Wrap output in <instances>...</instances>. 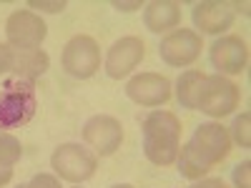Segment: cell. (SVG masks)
Instances as JSON below:
<instances>
[{"label": "cell", "mask_w": 251, "mask_h": 188, "mask_svg": "<svg viewBox=\"0 0 251 188\" xmlns=\"http://www.w3.org/2000/svg\"><path fill=\"white\" fill-rule=\"evenodd\" d=\"M143 156L153 165H174L181 151V120L176 113L156 108L143 118Z\"/></svg>", "instance_id": "6da1fadb"}, {"label": "cell", "mask_w": 251, "mask_h": 188, "mask_svg": "<svg viewBox=\"0 0 251 188\" xmlns=\"http://www.w3.org/2000/svg\"><path fill=\"white\" fill-rule=\"evenodd\" d=\"M38 111L35 83L23 78H5L0 88V131H13L28 125Z\"/></svg>", "instance_id": "7a4b0ae2"}, {"label": "cell", "mask_w": 251, "mask_h": 188, "mask_svg": "<svg viewBox=\"0 0 251 188\" xmlns=\"http://www.w3.org/2000/svg\"><path fill=\"white\" fill-rule=\"evenodd\" d=\"M50 168L60 181L68 183H86L88 178L96 176L98 168V156L80 143H60L50 156Z\"/></svg>", "instance_id": "3957f363"}, {"label": "cell", "mask_w": 251, "mask_h": 188, "mask_svg": "<svg viewBox=\"0 0 251 188\" xmlns=\"http://www.w3.org/2000/svg\"><path fill=\"white\" fill-rule=\"evenodd\" d=\"M239 100H241V91L236 83L214 73L201 80L196 93V111L206 113L208 118H224L239 108Z\"/></svg>", "instance_id": "277c9868"}, {"label": "cell", "mask_w": 251, "mask_h": 188, "mask_svg": "<svg viewBox=\"0 0 251 188\" xmlns=\"http://www.w3.org/2000/svg\"><path fill=\"white\" fill-rule=\"evenodd\" d=\"M63 70L71 78L88 80L100 70V46L91 35H73L66 46H63Z\"/></svg>", "instance_id": "5b68a950"}, {"label": "cell", "mask_w": 251, "mask_h": 188, "mask_svg": "<svg viewBox=\"0 0 251 188\" xmlns=\"http://www.w3.org/2000/svg\"><path fill=\"white\" fill-rule=\"evenodd\" d=\"M48 25L35 10H13L5 20L8 46L15 50H35L43 46Z\"/></svg>", "instance_id": "8992f818"}, {"label": "cell", "mask_w": 251, "mask_h": 188, "mask_svg": "<svg viewBox=\"0 0 251 188\" xmlns=\"http://www.w3.org/2000/svg\"><path fill=\"white\" fill-rule=\"evenodd\" d=\"M80 136H83V143H86L98 158H108L123 143V125H121L118 118H113L108 113H98V116H91L83 123Z\"/></svg>", "instance_id": "52a82bcc"}, {"label": "cell", "mask_w": 251, "mask_h": 188, "mask_svg": "<svg viewBox=\"0 0 251 188\" xmlns=\"http://www.w3.org/2000/svg\"><path fill=\"white\" fill-rule=\"evenodd\" d=\"M201 50H203V38L194 28H176L158 46L161 60L171 68H188L191 63L199 60Z\"/></svg>", "instance_id": "ba28073f"}, {"label": "cell", "mask_w": 251, "mask_h": 188, "mask_svg": "<svg viewBox=\"0 0 251 188\" xmlns=\"http://www.w3.org/2000/svg\"><path fill=\"white\" fill-rule=\"evenodd\" d=\"M188 145H191L194 153L208 165V168H214V165L221 163L228 156V151H231V136H228V131L221 123L208 120V123L196 125Z\"/></svg>", "instance_id": "9c48e42d"}, {"label": "cell", "mask_w": 251, "mask_h": 188, "mask_svg": "<svg viewBox=\"0 0 251 188\" xmlns=\"http://www.w3.org/2000/svg\"><path fill=\"white\" fill-rule=\"evenodd\" d=\"M208 58L219 75H239L249 66V46L239 35H221L208 48Z\"/></svg>", "instance_id": "30bf717a"}, {"label": "cell", "mask_w": 251, "mask_h": 188, "mask_svg": "<svg viewBox=\"0 0 251 188\" xmlns=\"http://www.w3.org/2000/svg\"><path fill=\"white\" fill-rule=\"evenodd\" d=\"M126 95L136 106L161 108L171 98V80L161 73H138L126 83Z\"/></svg>", "instance_id": "8fae6325"}, {"label": "cell", "mask_w": 251, "mask_h": 188, "mask_svg": "<svg viewBox=\"0 0 251 188\" xmlns=\"http://www.w3.org/2000/svg\"><path fill=\"white\" fill-rule=\"evenodd\" d=\"M146 55V46L143 40L136 38V35H126L121 40L108 48L106 53V60H103V68H106V75L113 78V80H121L128 73H133L138 68V63L143 60Z\"/></svg>", "instance_id": "7c38bea8"}, {"label": "cell", "mask_w": 251, "mask_h": 188, "mask_svg": "<svg viewBox=\"0 0 251 188\" xmlns=\"http://www.w3.org/2000/svg\"><path fill=\"white\" fill-rule=\"evenodd\" d=\"M194 25L199 28L196 33H206V35H216L221 38L228 28L234 25L236 10L231 3H224V0H201V3L194 5L191 10Z\"/></svg>", "instance_id": "4fadbf2b"}, {"label": "cell", "mask_w": 251, "mask_h": 188, "mask_svg": "<svg viewBox=\"0 0 251 188\" xmlns=\"http://www.w3.org/2000/svg\"><path fill=\"white\" fill-rule=\"evenodd\" d=\"M143 25L151 33H171L181 25V3L176 0H153L143 8Z\"/></svg>", "instance_id": "5bb4252c"}, {"label": "cell", "mask_w": 251, "mask_h": 188, "mask_svg": "<svg viewBox=\"0 0 251 188\" xmlns=\"http://www.w3.org/2000/svg\"><path fill=\"white\" fill-rule=\"evenodd\" d=\"M50 68V55L43 48H35V50H15L13 58V75L15 78H23V80H33L46 75Z\"/></svg>", "instance_id": "9a60e30c"}, {"label": "cell", "mask_w": 251, "mask_h": 188, "mask_svg": "<svg viewBox=\"0 0 251 188\" xmlns=\"http://www.w3.org/2000/svg\"><path fill=\"white\" fill-rule=\"evenodd\" d=\"M203 78H206V73H201L196 68L183 70L176 78V100L181 103V108L196 111V93H199V86H201Z\"/></svg>", "instance_id": "2e32d148"}, {"label": "cell", "mask_w": 251, "mask_h": 188, "mask_svg": "<svg viewBox=\"0 0 251 188\" xmlns=\"http://www.w3.org/2000/svg\"><path fill=\"white\" fill-rule=\"evenodd\" d=\"M20 158H23V145H20V141L8 131H0V163L15 165Z\"/></svg>", "instance_id": "e0dca14e"}, {"label": "cell", "mask_w": 251, "mask_h": 188, "mask_svg": "<svg viewBox=\"0 0 251 188\" xmlns=\"http://www.w3.org/2000/svg\"><path fill=\"white\" fill-rule=\"evenodd\" d=\"M231 143H239L241 148H251V113L244 111L231 123Z\"/></svg>", "instance_id": "ac0fdd59"}, {"label": "cell", "mask_w": 251, "mask_h": 188, "mask_svg": "<svg viewBox=\"0 0 251 188\" xmlns=\"http://www.w3.org/2000/svg\"><path fill=\"white\" fill-rule=\"evenodd\" d=\"M231 183L234 188H251V161H241L231 168Z\"/></svg>", "instance_id": "d6986e66"}, {"label": "cell", "mask_w": 251, "mask_h": 188, "mask_svg": "<svg viewBox=\"0 0 251 188\" xmlns=\"http://www.w3.org/2000/svg\"><path fill=\"white\" fill-rule=\"evenodd\" d=\"M28 8H35L40 13H63L68 3L66 0H28Z\"/></svg>", "instance_id": "ffe728a7"}, {"label": "cell", "mask_w": 251, "mask_h": 188, "mask_svg": "<svg viewBox=\"0 0 251 188\" xmlns=\"http://www.w3.org/2000/svg\"><path fill=\"white\" fill-rule=\"evenodd\" d=\"M25 186L28 188H60V178L55 173H35Z\"/></svg>", "instance_id": "44dd1931"}, {"label": "cell", "mask_w": 251, "mask_h": 188, "mask_svg": "<svg viewBox=\"0 0 251 188\" xmlns=\"http://www.w3.org/2000/svg\"><path fill=\"white\" fill-rule=\"evenodd\" d=\"M13 58H15V48H10L8 43H0V75L13 73Z\"/></svg>", "instance_id": "7402d4cb"}, {"label": "cell", "mask_w": 251, "mask_h": 188, "mask_svg": "<svg viewBox=\"0 0 251 188\" xmlns=\"http://www.w3.org/2000/svg\"><path fill=\"white\" fill-rule=\"evenodd\" d=\"M191 188H228L221 178H199L191 183Z\"/></svg>", "instance_id": "603a6c76"}, {"label": "cell", "mask_w": 251, "mask_h": 188, "mask_svg": "<svg viewBox=\"0 0 251 188\" xmlns=\"http://www.w3.org/2000/svg\"><path fill=\"white\" fill-rule=\"evenodd\" d=\"M113 8L121 10V13H133L141 8V0H131V3H126V0H113Z\"/></svg>", "instance_id": "cb8c5ba5"}, {"label": "cell", "mask_w": 251, "mask_h": 188, "mask_svg": "<svg viewBox=\"0 0 251 188\" xmlns=\"http://www.w3.org/2000/svg\"><path fill=\"white\" fill-rule=\"evenodd\" d=\"M13 181V165H5V163H0V188L8 186Z\"/></svg>", "instance_id": "d4e9b609"}, {"label": "cell", "mask_w": 251, "mask_h": 188, "mask_svg": "<svg viewBox=\"0 0 251 188\" xmlns=\"http://www.w3.org/2000/svg\"><path fill=\"white\" fill-rule=\"evenodd\" d=\"M231 5H234V10H239V13H244L249 18V3H231Z\"/></svg>", "instance_id": "484cf974"}, {"label": "cell", "mask_w": 251, "mask_h": 188, "mask_svg": "<svg viewBox=\"0 0 251 188\" xmlns=\"http://www.w3.org/2000/svg\"><path fill=\"white\" fill-rule=\"evenodd\" d=\"M111 188H133L131 183H116V186H111Z\"/></svg>", "instance_id": "4316f807"}, {"label": "cell", "mask_w": 251, "mask_h": 188, "mask_svg": "<svg viewBox=\"0 0 251 188\" xmlns=\"http://www.w3.org/2000/svg\"><path fill=\"white\" fill-rule=\"evenodd\" d=\"M15 188H28V186H25V183H20V186H15Z\"/></svg>", "instance_id": "83f0119b"}, {"label": "cell", "mask_w": 251, "mask_h": 188, "mask_svg": "<svg viewBox=\"0 0 251 188\" xmlns=\"http://www.w3.org/2000/svg\"><path fill=\"white\" fill-rule=\"evenodd\" d=\"M73 188H80V186H73Z\"/></svg>", "instance_id": "f1b7e54d"}]
</instances>
